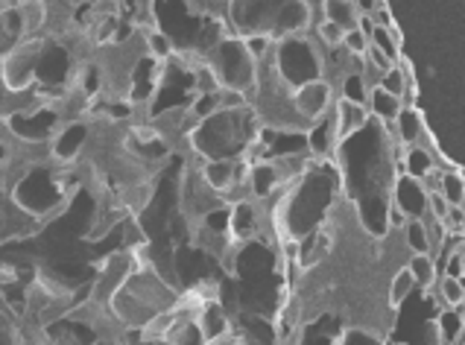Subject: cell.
I'll return each mask as SVG.
<instances>
[{"label":"cell","mask_w":465,"mask_h":345,"mask_svg":"<svg viewBox=\"0 0 465 345\" xmlns=\"http://www.w3.org/2000/svg\"><path fill=\"white\" fill-rule=\"evenodd\" d=\"M366 47H369V38L361 30H351L342 35V53H349V56H363Z\"/></svg>","instance_id":"28"},{"label":"cell","mask_w":465,"mask_h":345,"mask_svg":"<svg viewBox=\"0 0 465 345\" xmlns=\"http://www.w3.org/2000/svg\"><path fill=\"white\" fill-rule=\"evenodd\" d=\"M179 293L182 287L158 272L155 263H147V267H138L135 263V270L126 275V281L112 296L109 316L124 334H138L150 322H155L158 316L176 308Z\"/></svg>","instance_id":"1"},{"label":"cell","mask_w":465,"mask_h":345,"mask_svg":"<svg viewBox=\"0 0 465 345\" xmlns=\"http://www.w3.org/2000/svg\"><path fill=\"white\" fill-rule=\"evenodd\" d=\"M436 193H440L450 208H462L465 202V182L462 170H440V182H436Z\"/></svg>","instance_id":"19"},{"label":"cell","mask_w":465,"mask_h":345,"mask_svg":"<svg viewBox=\"0 0 465 345\" xmlns=\"http://www.w3.org/2000/svg\"><path fill=\"white\" fill-rule=\"evenodd\" d=\"M45 42H47L45 35L21 38L18 44H12L4 56H0V94L21 97V94H30L35 88V68H38V56H42Z\"/></svg>","instance_id":"5"},{"label":"cell","mask_w":465,"mask_h":345,"mask_svg":"<svg viewBox=\"0 0 465 345\" xmlns=\"http://www.w3.org/2000/svg\"><path fill=\"white\" fill-rule=\"evenodd\" d=\"M304 150H308V158H313V162H328V158L337 155L340 143H337V132H334L331 114L304 129Z\"/></svg>","instance_id":"14"},{"label":"cell","mask_w":465,"mask_h":345,"mask_svg":"<svg viewBox=\"0 0 465 345\" xmlns=\"http://www.w3.org/2000/svg\"><path fill=\"white\" fill-rule=\"evenodd\" d=\"M424 132H428V121H424V112L419 105H401V112L395 114V121L390 126V138L407 150V147L421 143Z\"/></svg>","instance_id":"13"},{"label":"cell","mask_w":465,"mask_h":345,"mask_svg":"<svg viewBox=\"0 0 465 345\" xmlns=\"http://www.w3.org/2000/svg\"><path fill=\"white\" fill-rule=\"evenodd\" d=\"M401 232H404V243L413 255H430V237L424 220H407Z\"/></svg>","instance_id":"22"},{"label":"cell","mask_w":465,"mask_h":345,"mask_svg":"<svg viewBox=\"0 0 465 345\" xmlns=\"http://www.w3.org/2000/svg\"><path fill=\"white\" fill-rule=\"evenodd\" d=\"M436 337L442 345L462 342V308H442L436 316Z\"/></svg>","instance_id":"18"},{"label":"cell","mask_w":465,"mask_h":345,"mask_svg":"<svg viewBox=\"0 0 465 345\" xmlns=\"http://www.w3.org/2000/svg\"><path fill=\"white\" fill-rule=\"evenodd\" d=\"M267 62L287 91H296L313 79H325V53L316 47L313 35L278 38Z\"/></svg>","instance_id":"3"},{"label":"cell","mask_w":465,"mask_h":345,"mask_svg":"<svg viewBox=\"0 0 465 345\" xmlns=\"http://www.w3.org/2000/svg\"><path fill=\"white\" fill-rule=\"evenodd\" d=\"M229 208V243L234 249H243L252 241L261 237V222H263V208L255 199H241V202L225 205Z\"/></svg>","instance_id":"8"},{"label":"cell","mask_w":465,"mask_h":345,"mask_svg":"<svg viewBox=\"0 0 465 345\" xmlns=\"http://www.w3.org/2000/svg\"><path fill=\"white\" fill-rule=\"evenodd\" d=\"M193 322H196V328H199V334H203L205 345H208V342H220V340H225L229 334H234L232 320H229V313H225V308H223V301H220V299L205 301L203 308H199V310L193 313Z\"/></svg>","instance_id":"12"},{"label":"cell","mask_w":465,"mask_h":345,"mask_svg":"<svg viewBox=\"0 0 465 345\" xmlns=\"http://www.w3.org/2000/svg\"><path fill=\"white\" fill-rule=\"evenodd\" d=\"M416 281H413V275L407 272V267H398L390 278V290H387V299L392 308H401V304L416 293Z\"/></svg>","instance_id":"21"},{"label":"cell","mask_w":465,"mask_h":345,"mask_svg":"<svg viewBox=\"0 0 465 345\" xmlns=\"http://www.w3.org/2000/svg\"><path fill=\"white\" fill-rule=\"evenodd\" d=\"M366 12V6L351 4V0H325L322 4V21H331L334 26H340L342 33L357 30V21Z\"/></svg>","instance_id":"16"},{"label":"cell","mask_w":465,"mask_h":345,"mask_svg":"<svg viewBox=\"0 0 465 345\" xmlns=\"http://www.w3.org/2000/svg\"><path fill=\"white\" fill-rule=\"evenodd\" d=\"M12 155H15V153H12V143H9L4 135H0V176H4V172L9 170Z\"/></svg>","instance_id":"29"},{"label":"cell","mask_w":465,"mask_h":345,"mask_svg":"<svg viewBox=\"0 0 465 345\" xmlns=\"http://www.w3.org/2000/svg\"><path fill=\"white\" fill-rule=\"evenodd\" d=\"M205 62L211 64V71L217 74L220 88L229 91H241L252 100V91H255V76H258V64L249 59V53L243 50V42L234 35H223L220 42L205 53Z\"/></svg>","instance_id":"4"},{"label":"cell","mask_w":465,"mask_h":345,"mask_svg":"<svg viewBox=\"0 0 465 345\" xmlns=\"http://www.w3.org/2000/svg\"><path fill=\"white\" fill-rule=\"evenodd\" d=\"M337 345H387V342H383V337L378 334V330L351 325V328H345L342 334H340Z\"/></svg>","instance_id":"26"},{"label":"cell","mask_w":465,"mask_h":345,"mask_svg":"<svg viewBox=\"0 0 465 345\" xmlns=\"http://www.w3.org/2000/svg\"><path fill=\"white\" fill-rule=\"evenodd\" d=\"M261 135V117L246 105L241 112H214L199 121L184 143H188L193 162H220V158H249L252 147Z\"/></svg>","instance_id":"2"},{"label":"cell","mask_w":465,"mask_h":345,"mask_svg":"<svg viewBox=\"0 0 465 345\" xmlns=\"http://www.w3.org/2000/svg\"><path fill=\"white\" fill-rule=\"evenodd\" d=\"M0 135H4V114H0Z\"/></svg>","instance_id":"31"},{"label":"cell","mask_w":465,"mask_h":345,"mask_svg":"<svg viewBox=\"0 0 465 345\" xmlns=\"http://www.w3.org/2000/svg\"><path fill=\"white\" fill-rule=\"evenodd\" d=\"M246 188H249V199H255L258 205H267L287 188V182L282 179V172H278V167L270 158H255V162H249Z\"/></svg>","instance_id":"10"},{"label":"cell","mask_w":465,"mask_h":345,"mask_svg":"<svg viewBox=\"0 0 465 345\" xmlns=\"http://www.w3.org/2000/svg\"><path fill=\"white\" fill-rule=\"evenodd\" d=\"M342 30L340 26H334L331 21H319L316 26H313V42H316V47L322 50V53H337V50H342Z\"/></svg>","instance_id":"24"},{"label":"cell","mask_w":465,"mask_h":345,"mask_svg":"<svg viewBox=\"0 0 465 345\" xmlns=\"http://www.w3.org/2000/svg\"><path fill=\"white\" fill-rule=\"evenodd\" d=\"M366 94H369V85H366L363 74H345L340 79V100L366 105Z\"/></svg>","instance_id":"25"},{"label":"cell","mask_w":465,"mask_h":345,"mask_svg":"<svg viewBox=\"0 0 465 345\" xmlns=\"http://www.w3.org/2000/svg\"><path fill=\"white\" fill-rule=\"evenodd\" d=\"M436 296H440V308H462L465 301V287L457 278H436Z\"/></svg>","instance_id":"23"},{"label":"cell","mask_w":465,"mask_h":345,"mask_svg":"<svg viewBox=\"0 0 465 345\" xmlns=\"http://www.w3.org/2000/svg\"><path fill=\"white\" fill-rule=\"evenodd\" d=\"M0 199H6V182L0 179Z\"/></svg>","instance_id":"30"},{"label":"cell","mask_w":465,"mask_h":345,"mask_svg":"<svg viewBox=\"0 0 465 345\" xmlns=\"http://www.w3.org/2000/svg\"><path fill=\"white\" fill-rule=\"evenodd\" d=\"M331 121H334V132H337V143L351 141L354 135L369 126V112L361 103H349V100H334V109H331Z\"/></svg>","instance_id":"11"},{"label":"cell","mask_w":465,"mask_h":345,"mask_svg":"<svg viewBox=\"0 0 465 345\" xmlns=\"http://www.w3.org/2000/svg\"><path fill=\"white\" fill-rule=\"evenodd\" d=\"M390 205L404 220H428V191L416 179H407L404 172H398L390 184Z\"/></svg>","instance_id":"9"},{"label":"cell","mask_w":465,"mask_h":345,"mask_svg":"<svg viewBox=\"0 0 465 345\" xmlns=\"http://www.w3.org/2000/svg\"><path fill=\"white\" fill-rule=\"evenodd\" d=\"M334 100H337V91H334V83H331V79H313V83L290 91V105H293L296 117L304 126L328 117L331 109H334Z\"/></svg>","instance_id":"7"},{"label":"cell","mask_w":465,"mask_h":345,"mask_svg":"<svg viewBox=\"0 0 465 345\" xmlns=\"http://www.w3.org/2000/svg\"><path fill=\"white\" fill-rule=\"evenodd\" d=\"M407 272L413 275L416 287L421 290H430L440 278V270H436V258L433 255H413L407 263Z\"/></svg>","instance_id":"20"},{"label":"cell","mask_w":465,"mask_h":345,"mask_svg":"<svg viewBox=\"0 0 465 345\" xmlns=\"http://www.w3.org/2000/svg\"><path fill=\"white\" fill-rule=\"evenodd\" d=\"M91 135H94V121H85V117L64 121L50 141L47 158L59 167H76L91 147Z\"/></svg>","instance_id":"6"},{"label":"cell","mask_w":465,"mask_h":345,"mask_svg":"<svg viewBox=\"0 0 465 345\" xmlns=\"http://www.w3.org/2000/svg\"><path fill=\"white\" fill-rule=\"evenodd\" d=\"M433 170H436L433 155H430L428 147H421V143H416V147H407L404 155H401V164H398V172H404L407 179H416V182H424Z\"/></svg>","instance_id":"17"},{"label":"cell","mask_w":465,"mask_h":345,"mask_svg":"<svg viewBox=\"0 0 465 345\" xmlns=\"http://www.w3.org/2000/svg\"><path fill=\"white\" fill-rule=\"evenodd\" d=\"M366 112H369V121H375L381 123L383 129L390 132L392 121H395V114L401 112V100L387 94V91H381L378 85L375 88H369V94H366Z\"/></svg>","instance_id":"15"},{"label":"cell","mask_w":465,"mask_h":345,"mask_svg":"<svg viewBox=\"0 0 465 345\" xmlns=\"http://www.w3.org/2000/svg\"><path fill=\"white\" fill-rule=\"evenodd\" d=\"M378 88H381V91H387V94H392V97H398V100H401V97L407 94V91H410L407 79H404V74H401V68H398V64H392L390 71H383V74H381Z\"/></svg>","instance_id":"27"}]
</instances>
